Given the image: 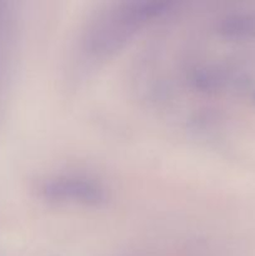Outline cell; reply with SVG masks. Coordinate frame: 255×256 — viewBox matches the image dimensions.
<instances>
[{
  "label": "cell",
  "mask_w": 255,
  "mask_h": 256,
  "mask_svg": "<svg viewBox=\"0 0 255 256\" xmlns=\"http://www.w3.org/2000/svg\"><path fill=\"white\" fill-rule=\"evenodd\" d=\"M42 195L52 202L99 205L105 202V192L98 182L80 178H58L45 182Z\"/></svg>",
  "instance_id": "1"
},
{
  "label": "cell",
  "mask_w": 255,
  "mask_h": 256,
  "mask_svg": "<svg viewBox=\"0 0 255 256\" xmlns=\"http://www.w3.org/2000/svg\"><path fill=\"white\" fill-rule=\"evenodd\" d=\"M220 32L232 39H252L255 38V12L229 15L220 24Z\"/></svg>",
  "instance_id": "2"
},
{
  "label": "cell",
  "mask_w": 255,
  "mask_h": 256,
  "mask_svg": "<svg viewBox=\"0 0 255 256\" xmlns=\"http://www.w3.org/2000/svg\"><path fill=\"white\" fill-rule=\"evenodd\" d=\"M254 102H255V95H254Z\"/></svg>",
  "instance_id": "3"
}]
</instances>
